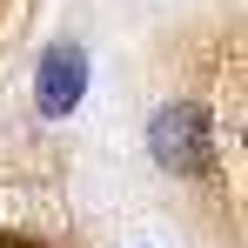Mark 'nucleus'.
Returning a JSON list of instances; mask_svg holds the SVG:
<instances>
[{
    "instance_id": "nucleus-3",
    "label": "nucleus",
    "mask_w": 248,
    "mask_h": 248,
    "mask_svg": "<svg viewBox=\"0 0 248 248\" xmlns=\"http://www.w3.org/2000/svg\"><path fill=\"white\" fill-rule=\"evenodd\" d=\"M242 148H248V121H242Z\"/></svg>"
},
{
    "instance_id": "nucleus-1",
    "label": "nucleus",
    "mask_w": 248,
    "mask_h": 248,
    "mask_svg": "<svg viewBox=\"0 0 248 248\" xmlns=\"http://www.w3.org/2000/svg\"><path fill=\"white\" fill-rule=\"evenodd\" d=\"M148 155H155L174 181L202 174L208 168V108L202 101H168L161 114L148 121Z\"/></svg>"
},
{
    "instance_id": "nucleus-2",
    "label": "nucleus",
    "mask_w": 248,
    "mask_h": 248,
    "mask_svg": "<svg viewBox=\"0 0 248 248\" xmlns=\"http://www.w3.org/2000/svg\"><path fill=\"white\" fill-rule=\"evenodd\" d=\"M87 94V54L74 41H54L41 54V74H34V108H41V121H67L74 108H81Z\"/></svg>"
}]
</instances>
